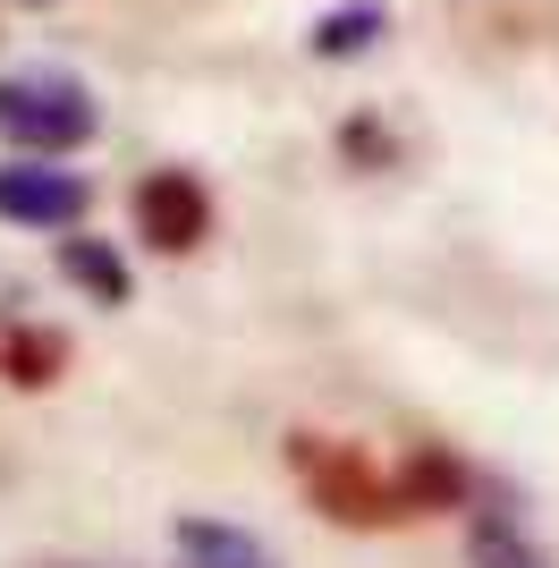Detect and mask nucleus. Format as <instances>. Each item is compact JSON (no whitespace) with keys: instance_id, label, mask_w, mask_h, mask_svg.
Segmentation results:
<instances>
[{"instance_id":"10","label":"nucleus","mask_w":559,"mask_h":568,"mask_svg":"<svg viewBox=\"0 0 559 568\" xmlns=\"http://www.w3.org/2000/svg\"><path fill=\"white\" fill-rule=\"evenodd\" d=\"M34 568H85V560H34Z\"/></svg>"},{"instance_id":"6","label":"nucleus","mask_w":559,"mask_h":568,"mask_svg":"<svg viewBox=\"0 0 559 568\" xmlns=\"http://www.w3.org/2000/svg\"><path fill=\"white\" fill-rule=\"evenodd\" d=\"M60 272L85 288L93 306H128V263H119L102 237H60Z\"/></svg>"},{"instance_id":"5","label":"nucleus","mask_w":559,"mask_h":568,"mask_svg":"<svg viewBox=\"0 0 559 568\" xmlns=\"http://www.w3.org/2000/svg\"><path fill=\"white\" fill-rule=\"evenodd\" d=\"M179 568H280V560L255 544V535H246V526L186 518V526H179Z\"/></svg>"},{"instance_id":"1","label":"nucleus","mask_w":559,"mask_h":568,"mask_svg":"<svg viewBox=\"0 0 559 568\" xmlns=\"http://www.w3.org/2000/svg\"><path fill=\"white\" fill-rule=\"evenodd\" d=\"M102 111L77 77H51V69H26V77H0V136L18 153H77L93 144Z\"/></svg>"},{"instance_id":"7","label":"nucleus","mask_w":559,"mask_h":568,"mask_svg":"<svg viewBox=\"0 0 559 568\" xmlns=\"http://www.w3.org/2000/svg\"><path fill=\"white\" fill-rule=\"evenodd\" d=\"M0 374L26 382V390H43L51 374H69V339L60 332H9L0 339Z\"/></svg>"},{"instance_id":"3","label":"nucleus","mask_w":559,"mask_h":568,"mask_svg":"<svg viewBox=\"0 0 559 568\" xmlns=\"http://www.w3.org/2000/svg\"><path fill=\"white\" fill-rule=\"evenodd\" d=\"M136 230H144V246H162V255H195V246L212 237L204 179H186V170H153V179H136Z\"/></svg>"},{"instance_id":"8","label":"nucleus","mask_w":559,"mask_h":568,"mask_svg":"<svg viewBox=\"0 0 559 568\" xmlns=\"http://www.w3.org/2000/svg\"><path fill=\"white\" fill-rule=\"evenodd\" d=\"M466 568H551V560H542V551L526 544L517 526L484 518V526H475V544H466Z\"/></svg>"},{"instance_id":"4","label":"nucleus","mask_w":559,"mask_h":568,"mask_svg":"<svg viewBox=\"0 0 559 568\" xmlns=\"http://www.w3.org/2000/svg\"><path fill=\"white\" fill-rule=\"evenodd\" d=\"M85 179L77 170H51L43 153L34 162H0V221H18V230H77L85 221Z\"/></svg>"},{"instance_id":"9","label":"nucleus","mask_w":559,"mask_h":568,"mask_svg":"<svg viewBox=\"0 0 559 568\" xmlns=\"http://www.w3.org/2000/svg\"><path fill=\"white\" fill-rule=\"evenodd\" d=\"M373 34H382V9H331L323 26H314V51H323V60H348V51H365Z\"/></svg>"},{"instance_id":"2","label":"nucleus","mask_w":559,"mask_h":568,"mask_svg":"<svg viewBox=\"0 0 559 568\" xmlns=\"http://www.w3.org/2000/svg\"><path fill=\"white\" fill-rule=\"evenodd\" d=\"M288 467L305 475V493H314V509H323V518H348V526H390V518H407L398 484L373 467L365 450H348V442H314V433H297V442H288Z\"/></svg>"}]
</instances>
